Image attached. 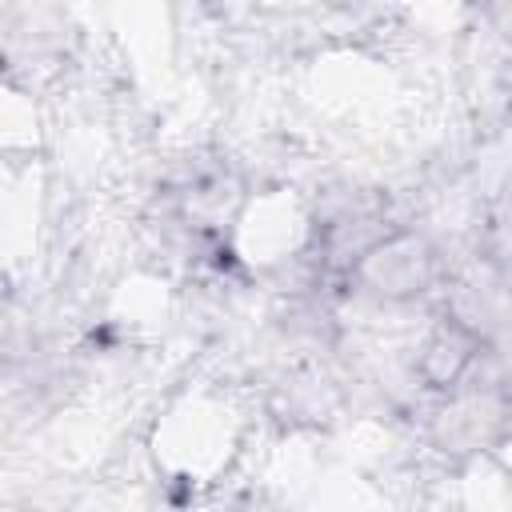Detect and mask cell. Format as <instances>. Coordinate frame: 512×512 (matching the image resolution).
Listing matches in <instances>:
<instances>
[{
  "instance_id": "cell-1",
  "label": "cell",
  "mask_w": 512,
  "mask_h": 512,
  "mask_svg": "<svg viewBox=\"0 0 512 512\" xmlns=\"http://www.w3.org/2000/svg\"><path fill=\"white\" fill-rule=\"evenodd\" d=\"M368 272L372 284L388 296H404V292H420V284L432 272V256L416 236L404 240H388L368 256Z\"/></svg>"
}]
</instances>
